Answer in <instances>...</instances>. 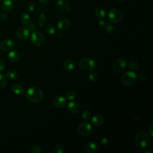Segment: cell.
<instances>
[{"mask_svg":"<svg viewBox=\"0 0 153 153\" xmlns=\"http://www.w3.org/2000/svg\"><path fill=\"white\" fill-rule=\"evenodd\" d=\"M11 90L15 94L19 95L23 94L25 92L24 88L20 85L19 84H14L11 87Z\"/></svg>","mask_w":153,"mask_h":153,"instance_id":"cell-21","label":"cell"},{"mask_svg":"<svg viewBox=\"0 0 153 153\" xmlns=\"http://www.w3.org/2000/svg\"><path fill=\"white\" fill-rule=\"evenodd\" d=\"M7 19H8V17H7V16L5 14H4V13H1V14H0V19H1V20L5 21V20H6Z\"/></svg>","mask_w":153,"mask_h":153,"instance_id":"cell-42","label":"cell"},{"mask_svg":"<svg viewBox=\"0 0 153 153\" xmlns=\"http://www.w3.org/2000/svg\"><path fill=\"white\" fill-rule=\"evenodd\" d=\"M137 79H139L140 81L143 82L148 79V76L145 74H140L137 76Z\"/></svg>","mask_w":153,"mask_h":153,"instance_id":"cell-38","label":"cell"},{"mask_svg":"<svg viewBox=\"0 0 153 153\" xmlns=\"http://www.w3.org/2000/svg\"><path fill=\"white\" fill-rule=\"evenodd\" d=\"M54 153H63L64 152V146L62 143H58L54 148Z\"/></svg>","mask_w":153,"mask_h":153,"instance_id":"cell-29","label":"cell"},{"mask_svg":"<svg viewBox=\"0 0 153 153\" xmlns=\"http://www.w3.org/2000/svg\"><path fill=\"white\" fill-rule=\"evenodd\" d=\"M8 59L12 62H16L20 58V54L17 51H11L8 54Z\"/></svg>","mask_w":153,"mask_h":153,"instance_id":"cell-19","label":"cell"},{"mask_svg":"<svg viewBox=\"0 0 153 153\" xmlns=\"http://www.w3.org/2000/svg\"><path fill=\"white\" fill-rule=\"evenodd\" d=\"M91 120V123L95 126H100L104 123V121H105V119L103 117L99 114H96L93 116Z\"/></svg>","mask_w":153,"mask_h":153,"instance_id":"cell-16","label":"cell"},{"mask_svg":"<svg viewBox=\"0 0 153 153\" xmlns=\"http://www.w3.org/2000/svg\"><path fill=\"white\" fill-rule=\"evenodd\" d=\"M14 42L10 39H5L0 44L1 50L3 51L7 52L11 51L14 47Z\"/></svg>","mask_w":153,"mask_h":153,"instance_id":"cell-10","label":"cell"},{"mask_svg":"<svg viewBox=\"0 0 153 153\" xmlns=\"http://www.w3.org/2000/svg\"><path fill=\"white\" fill-rule=\"evenodd\" d=\"M76 93L75 91L70 90L67 92L66 94V98L69 100H73L76 97Z\"/></svg>","mask_w":153,"mask_h":153,"instance_id":"cell-27","label":"cell"},{"mask_svg":"<svg viewBox=\"0 0 153 153\" xmlns=\"http://www.w3.org/2000/svg\"><path fill=\"white\" fill-rule=\"evenodd\" d=\"M68 109L71 113L75 114L79 111L80 105L76 102L71 101L68 104Z\"/></svg>","mask_w":153,"mask_h":153,"instance_id":"cell-17","label":"cell"},{"mask_svg":"<svg viewBox=\"0 0 153 153\" xmlns=\"http://www.w3.org/2000/svg\"><path fill=\"white\" fill-rule=\"evenodd\" d=\"M128 66L129 67L130 69H131V70L133 71H136L139 69V63L135 61V60H129L128 62Z\"/></svg>","mask_w":153,"mask_h":153,"instance_id":"cell-23","label":"cell"},{"mask_svg":"<svg viewBox=\"0 0 153 153\" xmlns=\"http://www.w3.org/2000/svg\"><path fill=\"white\" fill-rule=\"evenodd\" d=\"M2 10L7 13L11 12L14 8V4L11 0H4L1 4Z\"/></svg>","mask_w":153,"mask_h":153,"instance_id":"cell-15","label":"cell"},{"mask_svg":"<svg viewBox=\"0 0 153 153\" xmlns=\"http://www.w3.org/2000/svg\"><path fill=\"white\" fill-rule=\"evenodd\" d=\"M7 84V76L3 74H0V90H2Z\"/></svg>","mask_w":153,"mask_h":153,"instance_id":"cell-26","label":"cell"},{"mask_svg":"<svg viewBox=\"0 0 153 153\" xmlns=\"http://www.w3.org/2000/svg\"><path fill=\"white\" fill-rule=\"evenodd\" d=\"M145 153H152L153 152V150L152 148H146L145 151H144Z\"/></svg>","mask_w":153,"mask_h":153,"instance_id":"cell-43","label":"cell"},{"mask_svg":"<svg viewBox=\"0 0 153 153\" xmlns=\"http://www.w3.org/2000/svg\"><path fill=\"white\" fill-rule=\"evenodd\" d=\"M57 26L60 30H66L71 26V21L66 18H61L57 22Z\"/></svg>","mask_w":153,"mask_h":153,"instance_id":"cell-11","label":"cell"},{"mask_svg":"<svg viewBox=\"0 0 153 153\" xmlns=\"http://www.w3.org/2000/svg\"><path fill=\"white\" fill-rule=\"evenodd\" d=\"M45 31H46L47 33H48L49 35H53L55 33L56 28L53 25H48L46 26Z\"/></svg>","mask_w":153,"mask_h":153,"instance_id":"cell-31","label":"cell"},{"mask_svg":"<svg viewBox=\"0 0 153 153\" xmlns=\"http://www.w3.org/2000/svg\"><path fill=\"white\" fill-rule=\"evenodd\" d=\"M137 75L133 71L126 72L121 77L122 84L127 87L131 86L137 81Z\"/></svg>","mask_w":153,"mask_h":153,"instance_id":"cell-4","label":"cell"},{"mask_svg":"<svg viewBox=\"0 0 153 153\" xmlns=\"http://www.w3.org/2000/svg\"><path fill=\"white\" fill-rule=\"evenodd\" d=\"M6 68L5 62L4 59H0V72H2L5 70Z\"/></svg>","mask_w":153,"mask_h":153,"instance_id":"cell-39","label":"cell"},{"mask_svg":"<svg viewBox=\"0 0 153 153\" xmlns=\"http://www.w3.org/2000/svg\"><path fill=\"white\" fill-rule=\"evenodd\" d=\"M57 5L59 8L64 12L69 11L72 7L69 0H57Z\"/></svg>","mask_w":153,"mask_h":153,"instance_id":"cell-12","label":"cell"},{"mask_svg":"<svg viewBox=\"0 0 153 153\" xmlns=\"http://www.w3.org/2000/svg\"><path fill=\"white\" fill-rule=\"evenodd\" d=\"M148 133L152 137L153 136V127H152V125H150L148 126Z\"/></svg>","mask_w":153,"mask_h":153,"instance_id":"cell-40","label":"cell"},{"mask_svg":"<svg viewBox=\"0 0 153 153\" xmlns=\"http://www.w3.org/2000/svg\"><path fill=\"white\" fill-rule=\"evenodd\" d=\"M16 36L20 39H26L29 35V31L26 27H19L16 31Z\"/></svg>","mask_w":153,"mask_h":153,"instance_id":"cell-13","label":"cell"},{"mask_svg":"<svg viewBox=\"0 0 153 153\" xmlns=\"http://www.w3.org/2000/svg\"><path fill=\"white\" fill-rule=\"evenodd\" d=\"M46 20H47V18L46 16L44 14L41 13L38 18V23L39 26H42L45 25V23H46Z\"/></svg>","mask_w":153,"mask_h":153,"instance_id":"cell-28","label":"cell"},{"mask_svg":"<svg viewBox=\"0 0 153 153\" xmlns=\"http://www.w3.org/2000/svg\"><path fill=\"white\" fill-rule=\"evenodd\" d=\"M109 144V140L107 137H102L100 140V145L103 146H106Z\"/></svg>","mask_w":153,"mask_h":153,"instance_id":"cell-36","label":"cell"},{"mask_svg":"<svg viewBox=\"0 0 153 153\" xmlns=\"http://www.w3.org/2000/svg\"><path fill=\"white\" fill-rule=\"evenodd\" d=\"M134 140L136 145L141 148H146L151 142L149 134L144 131L137 132L134 136Z\"/></svg>","mask_w":153,"mask_h":153,"instance_id":"cell-2","label":"cell"},{"mask_svg":"<svg viewBox=\"0 0 153 153\" xmlns=\"http://www.w3.org/2000/svg\"><path fill=\"white\" fill-rule=\"evenodd\" d=\"M26 97L30 102L33 103H39L43 100L44 94L39 87L33 86L27 90Z\"/></svg>","mask_w":153,"mask_h":153,"instance_id":"cell-1","label":"cell"},{"mask_svg":"<svg viewBox=\"0 0 153 153\" xmlns=\"http://www.w3.org/2000/svg\"><path fill=\"white\" fill-rule=\"evenodd\" d=\"M77 131L82 136H89L92 132V126L88 122H82L79 124Z\"/></svg>","mask_w":153,"mask_h":153,"instance_id":"cell-7","label":"cell"},{"mask_svg":"<svg viewBox=\"0 0 153 153\" xmlns=\"http://www.w3.org/2000/svg\"><path fill=\"white\" fill-rule=\"evenodd\" d=\"M37 27L35 23H30L26 26V29L29 31V32H34L36 30Z\"/></svg>","mask_w":153,"mask_h":153,"instance_id":"cell-33","label":"cell"},{"mask_svg":"<svg viewBox=\"0 0 153 153\" xmlns=\"http://www.w3.org/2000/svg\"><path fill=\"white\" fill-rule=\"evenodd\" d=\"M88 78L92 82H96L99 79V76L96 72L91 71V72L89 74Z\"/></svg>","mask_w":153,"mask_h":153,"instance_id":"cell-32","label":"cell"},{"mask_svg":"<svg viewBox=\"0 0 153 153\" xmlns=\"http://www.w3.org/2000/svg\"><path fill=\"white\" fill-rule=\"evenodd\" d=\"M14 1H20V0H14Z\"/></svg>","mask_w":153,"mask_h":153,"instance_id":"cell-45","label":"cell"},{"mask_svg":"<svg viewBox=\"0 0 153 153\" xmlns=\"http://www.w3.org/2000/svg\"><path fill=\"white\" fill-rule=\"evenodd\" d=\"M53 105L57 108H62L65 107L67 103V100L65 97L62 95L55 96L52 100Z\"/></svg>","mask_w":153,"mask_h":153,"instance_id":"cell-9","label":"cell"},{"mask_svg":"<svg viewBox=\"0 0 153 153\" xmlns=\"http://www.w3.org/2000/svg\"><path fill=\"white\" fill-rule=\"evenodd\" d=\"M42 151V148L39 145H33L30 148V152L32 153H40Z\"/></svg>","mask_w":153,"mask_h":153,"instance_id":"cell-25","label":"cell"},{"mask_svg":"<svg viewBox=\"0 0 153 153\" xmlns=\"http://www.w3.org/2000/svg\"><path fill=\"white\" fill-rule=\"evenodd\" d=\"M36 5L35 2H30L27 5V10L29 12H33L36 9Z\"/></svg>","mask_w":153,"mask_h":153,"instance_id":"cell-34","label":"cell"},{"mask_svg":"<svg viewBox=\"0 0 153 153\" xmlns=\"http://www.w3.org/2000/svg\"><path fill=\"white\" fill-rule=\"evenodd\" d=\"M105 30H106V31L108 33H112V32H114V26L113 25H112V24H108V25H107V26H106V29H105Z\"/></svg>","mask_w":153,"mask_h":153,"instance_id":"cell-37","label":"cell"},{"mask_svg":"<svg viewBox=\"0 0 153 153\" xmlns=\"http://www.w3.org/2000/svg\"><path fill=\"white\" fill-rule=\"evenodd\" d=\"M5 76L10 79L15 80L18 78V74L14 71H9L6 73Z\"/></svg>","mask_w":153,"mask_h":153,"instance_id":"cell-24","label":"cell"},{"mask_svg":"<svg viewBox=\"0 0 153 153\" xmlns=\"http://www.w3.org/2000/svg\"><path fill=\"white\" fill-rule=\"evenodd\" d=\"M63 65L65 69L68 72H72L75 68V64L74 61L69 59H67L65 60V61L63 62Z\"/></svg>","mask_w":153,"mask_h":153,"instance_id":"cell-18","label":"cell"},{"mask_svg":"<svg viewBox=\"0 0 153 153\" xmlns=\"http://www.w3.org/2000/svg\"><path fill=\"white\" fill-rule=\"evenodd\" d=\"M96 16L100 19L103 18L106 15V10L103 7H97L94 11Z\"/></svg>","mask_w":153,"mask_h":153,"instance_id":"cell-22","label":"cell"},{"mask_svg":"<svg viewBox=\"0 0 153 153\" xmlns=\"http://www.w3.org/2000/svg\"><path fill=\"white\" fill-rule=\"evenodd\" d=\"M127 66L126 62L123 59H118L113 63V70L117 73L123 72Z\"/></svg>","mask_w":153,"mask_h":153,"instance_id":"cell-8","label":"cell"},{"mask_svg":"<svg viewBox=\"0 0 153 153\" xmlns=\"http://www.w3.org/2000/svg\"><path fill=\"white\" fill-rule=\"evenodd\" d=\"M124 17L123 11L118 8H112L108 11V20L113 23L121 22Z\"/></svg>","mask_w":153,"mask_h":153,"instance_id":"cell-3","label":"cell"},{"mask_svg":"<svg viewBox=\"0 0 153 153\" xmlns=\"http://www.w3.org/2000/svg\"><path fill=\"white\" fill-rule=\"evenodd\" d=\"M79 66L81 69L85 71H93L96 69L95 61L90 57H84L79 62Z\"/></svg>","mask_w":153,"mask_h":153,"instance_id":"cell-5","label":"cell"},{"mask_svg":"<svg viewBox=\"0 0 153 153\" xmlns=\"http://www.w3.org/2000/svg\"><path fill=\"white\" fill-rule=\"evenodd\" d=\"M91 113L90 111L88 110H84L82 113V115H81V117L84 120H85V121H87L90 118H91Z\"/></svg>","mask_w":153,"mask_h":153,"instance_id":"cell-30","label":"cell"},{"mask_svg":"<svg viewBox=\"0 0 153 153\" xmlns=\"http://www.w3.org/2000/svg\"><path fill=\"white\" fill-rule=\"evenodd\" d=\"M30 41L35 46L41 47L44 45L45 42V38L39 32H33L30 36Z\"/></svg>","mask_w":153,"mask_h":153,"instance_id":"cell-6","label":"cell"},{"mask_svg":"<svg viewBox=\"0 0 153 153\" xmlns=\"http://www.w3.org/2000/svg\"><path fill=\"white\" fill-rule=\"evenodd\" d=\"M48 1H49V0H38L39 3L41 5H44V6L47 5L48 3Z\"/></svg>","mask_w":153,"mask_h":153,"instance_id":"cell-41","label":"cell"},{"mask_svg":"<svg viewBox=\"0 0 153 153\" xmlns=\"http://www.w3.org/2000/svg\"><path fill=\"white\" fill-rule=\"evenodd\" d=\"M98 25H99V26L102 29H106V26H107V25H108V23L104 20H100L99 21V23H98Z\"/></svg>","mask_w":153,"mask_h":153,"instance_id":"cell-35","label":"cell"},{"mask_svg":"<svg viewBox=\"0 0 153 153\" xmlns=\"http://www.w3.org/2000/svg\"><path fill=\"white\" fill-rule=\"evenodd\" d=\"M117 2H121V3H123V2H125L126 0H116Z\"/></svg>","mask_w":153,"mask_h":153,"instance_id":"cell-44","label":"cell"},{"mask_svg":"<svg viewBox=\"0 0 153 153\" xmlns=\"http://www.w3.org/2000/svg\"><path fill=\"white\" fill-rule=\"evenodd\" d=\"M20 20L22 24L24 26H27L31 22V19L30 16L26 13H23L20 15Z\"/></svg>","mask_w":153,"mask_h":153,"instance_id":"cell-20","label":"cell"},{"mask_svg":"<svg viewBox=\"0 0 153 153\" xmlns=\"http://www.w3.org/2000/svg\"><path fill=\"white\" fill-rule=\"evenodd\" d=\"M99 149L98 144L94 141L88 142L85 147V152L86 153H94Z\"/></svg>","mask_w":153,"mask_h":153,"instance_id":"cell-14","label":"cell"}]
</instances>
